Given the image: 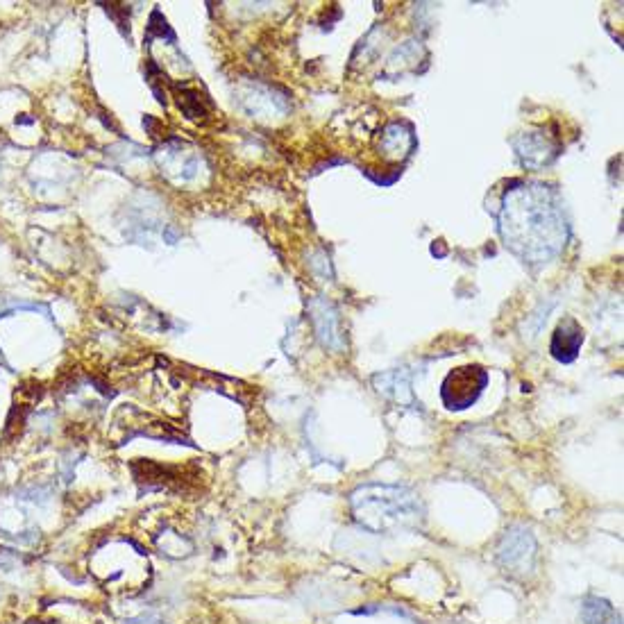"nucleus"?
Returning a JSON list of instances; mask_svg holds the SVG:
<instances>
[{"label": "nucleus", "instance_id": "1", "mask_svg": "<svg viewBox=\"0 0 624 624\" xmlns=\"http://www.w3.org/2000/svg\"><path fill=\"white\" fill-rule=\"evenodd\" d=\"M497 230L513 255L525 264L543 266L568 241V221L561 198L541 182H516L502 198Z\"/></svg>", "mask_w": 624, "mask_h": 624}, {"label": "nucleus", "instance_id": "2", "mask_svg": "<svg viewBox=\"0 0 624 624\" xmlns=\"http://www.w3.org/2000/svg\"><path fill=\"white\" fill-rule=\"evenodd\" d=\"M352 518L373 534H402L423 527L420 497L404 486L366 484L350 495Z\"/></svg>", "mask_w": 624, "mask_h": 624}, {"label": "nucleus", "instance_id": "3", "mask_svg": "<svg viewBox=\"0 0 624 624\" xmlns=\"http://www.w3.org/2000/svg\"><path fill=\"white\" fill-rule=\"evenodd\" d=\"M488 384V373L477 364L461 366L448 373L441 384V400L445 409L466 411L475 404Z\"/></svg>", "mask_w": 624, "mask_h": 624}, {"label": "nucleus", "instance_id": "4", "mask_svg": "<svg viewBox=\"0 0 624 624\" xmlns=\"http://www.w3.org/2000/svg\"><path fill=\"white\" fill-rule=\"evenodd\" d=\"M536 538L527 527H511L497 547V563L513 577H527L536 568Z\"/></svg>", "mask_w": 624, "mask_h": 624}, {"label": "nucleus", "instance_id": "5", "mask_svg": "<svg viewBox=\"0 0 624 624\" xmlns=\"http://www.w3.org/2000/svg\"><path fill=\"white\" fill-rule=\"evenodd\" d=\"M584 339H586V334L584 330H581V325L577 323V320H572V318L563 320V323L556 327L552 334V343H550L552 357L556 361H561V364H572V361L577 359L581 345H584Z\"/></svg>", "mask_w": 624, "mask_h": 624}, {"label": "nucleus", "instance_id": "6", "mask_svg": "<svg viewBox=\"0 0 624 624\" xmlns=\"http://www.w3.org/2000/svg\"><path fill=\"white\" fill-rule=\"evenodd\" d=\"M311 318L316 323V332L320 336L327 348L341 350L343 348V336L339 327V314H336L334 307L325 300H314L311 302Z\"/></svg>", "mask_w": 624, "mask_h": 624}, {"label": "nucleus", "instance_id": "7", "mask_svg": "<svg viewBox=\"0 0 624 624\" xmlns=\"http://www.w3.org/2000/svg\"><path fill=\"white\" fill-rule=\"evenodd\" d=\"M516 150H518V157L522 159V164L531 168L547 166L556 155H559L550 143V139H545L543 134H536V132L522 134L520 139H516Z\"/></svg>", "mask_w": 624, "mask_h": 624}, {"label": "nucleus", "instance_id": "8", "mask_svg": "<svg viewBox=\"0 0 624 624\" xmlns=\"http://www.w3.org/2000/svg\"><path fill=\"white\" fill-rule=\"evenodd\" d=\"M413 148V134H411V128L409 125H402V123H391L389 128L384 130V155L389 157H404L409 155Z\"/></svg>", "mask_w": 624, "mask_h": 624}, {"label": "nucleus", "instance_id": "9", "mask_svg": "<svg viewBox=\"0 0 624 624\" xmlns=\"http://www.w3.org/2000/svg\"><path fill=\"white\" fill-rule=\"evenodd\" d=\"M581 620L584 624H620V615L615 613L613 606L600 600V597H586L581 606Z\"/></svg>", "mask_w": 624, "mask_h": 624}]
</instances>
